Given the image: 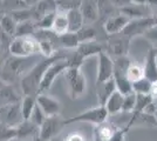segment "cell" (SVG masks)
<instances>
[{
  "label": "cell",
  "instance_id": "37",
  "mask_svg": "<svg viewBox=\"0 0 157 141\" xmlns=\"http://www.w3.org/2000/svg\"><path fill=\"white\" fill-rule=\"evenodd\" d=\"M10 14L13 17L15 21L19 24V22H24V21L33 20V12L31 8H20V10H13L11 11Z\"/></svg>",
  "mask_w": 157,
  "mask_h": 141
},
{
  "label": "cell",
  "instance_id": "21",
  "mask_svg": "<svg viewBox=\"0 0 157 141\" xmlns=\"http://www.w3.org/2000/svg\"><path fill=\"white\" fill-rule=\"evenodd\" d=\"M124 96L125 95H123L117 89L111 94L105 105V109L108 111V114L115 115V114H118L120 112H122V109H123V102H124Z\"/></svg>",
  "mask_w": 157,
  "mask_h": 141
},
{
  "label": "cell",
  "instance_id": "29",
  "mask_svg": "<svg viewBox=\"0 0 157 141\" xmlns=\"http://www.w3.org/2000/svg\"><path fill=\"white\" fill-rule=\"evenodd\" d=\"M40 44V54L44 55L45 58H52L54 57L56 52L54 48V42L52 41V38L49 37H44L39 39Z\"/></svg>",
  "mask_w": 157,
  "mask_h": 141
},
{
  "label": "cell",
  "instance_id": "14",
  "mask_svg": "<svg viewBox=\"0 0 157 141\" xmlns=\"http://www.w3.org/2000/svg\"><path fill=\"white\" fill-rule=\"evenodd\" d=\"M129 19L125 17L124 14L121 12L116 15H113L110 18H108L107 20L103 22V27H105V32L107 35H113V34L121 33L127 25L129 24Z\"/></svg>",
  "mask_w": 157,
  "mask_h": 141
},
{
  "label": "cell",
  "instance_id": "6",
  "mask_svg": "<svg viewBox=\"0 0 157 141\" xmlns=\"http://www.w3.org/2000/svg\"><path fill=\"white\" fill-rule=\"evenodd\" d=\"M68 67H69V64H68V60H67V57L54 61L52 65L47 68L46 73H45L44 78H42V81H41V84H40L39 94L44 93L45 91L49 89L51 86L54 84L55 79L59 76L60 74L65 73L66 69Z\"/></svg>",
  "mask_w": 157,
  "mask_h": 141
},
{
  "label": "cell",
  "instance_id": "15",
  "mask_svg": "<svg viewBox=\"0 0 157 141\" xmlns=\"http://www.w3.org/2000/svg\"><path fill=\"white\" fill-rule=\"evenodd\" d=\"M144 76L151 82L157 81V51L155 47H150L145 57L144 64Z\"/></svg>",
  "mask_w": 157,
  "mask_h": 141
},
{
  "label": "cell",
  "instance_id": "1",
  "mask_svg": "<svg viewBox=\"0 0 157 141\" xmlns=\"http://www.w3.org/2000/svg\"><path fill=\"white\" fill-rule=\"evenodd\" d=\"M65 58L62 54H55L52 58H45L44 60L38 61L22 78H21V89L24 95H38L39 94L40 84L46 73L47 68L58 59Z\"/></svg>",
  "mask_w": 157,
  "mask_h": 141
},
{
  "label": "cell",
  "instance_id": "43",
  "mask_svg": "<svg viewBox=\"0 0 157 141\" xmlns=\"http://www.w3.org/2000/svg\"><path fill=\"white\" fill-rule=\"evenodd\" d=\"M61 141H88L87 135H85L80 131H74L66 135Z\"/></svg>",
  "mask_w": 157,
  "mask_h": 141
},
{
  "label": "cell",
  "instance_id": "23",
  "mask_svg": "<svg viewBox=\"0 0 157 141\" xmlns=\"http://www.w3.org/2000/svg\"><path fill=\"white\" fill-rule=\"evenodd\" d=\"M98 7L100 19L103 20V22L108 18L120 13V10L111 2L110 0H98Z\"/></svg>",
  "mask_w": 157,
  "mask_h": 141
},
{
  "label": "cell",
  "instance_id": "22",
  "mask_svg": "<svg viewBox=\"0 0 157 141\" xmlns=\"http://www.w3.org/2000/svg\"><path fill=\"white\" fill-rule=\"evenodd\" d=\"M51 31L54 34H56L58 37L69 32V22H68L67 12H63V11H58L56 12V15H55V19H54Z\"/></svg>",
  "mask_w": 157,
  "mask_h": 141
},
{
  "label": "cell",
  "instance_id": "36",
  "mask_svg": "<svg viewBox=\"0 0 157 141\" xmlns=\"http://www.w3.org/2000/svg\"><path fill=\"white\" fill-rule=\"evenodd\" d=\"M18 138L17 127H12L0 122V141H11Z\"/></svg>",
  "mask_w": 157,
  "mask_h": 141
},
{
  "label": "cell",
  "instance_id": "8",
  "mask_svg": "<svg viewBox=\"0 0 157 141\" xmlns=\"http://www.w3.org/2000/svg\"><path fill=\"white\" fill-rule=\"evenodd\" d=\"M22 121H24V116L21 112L20 101L0 106V122L12 127H17Z\"/></svg>",
  "mask_w": 157,
  "mask_h": 141
},
{
  "label": "cell",
  "instance_id": "51",
  "mask_svg": "<svg viewBox=\"0 0 157 141\" xmlns=\"http://www.w3.org/2000/svg\"><path fill=\"white\" fill-rule=\"evenodd\" d=\"M155 118L157 119V100H155Z\"/></svg>",
  "mask_w": 157,
  "mask_h": 141
},
{
  "label": "cell",
  "instance_id": "31",
  "mask_svg": "<svg viewBox=\"0 0 157 141\" xmlns=\"http://www.w3.org/2000/svg\"><path fill=\"white\" fill-rule=\"evenodd\" d=\"M36 27H35V22L34 20L24 21V22H19L17 26V32H15V37H25V35H34L36 32Z\"/></svg>",
  "mask_w": 157,
  "mask_h": 141
},
{
  "label": "cell",
  "instance_id": "10",
  "mask_svg": "<svg viewBox=\"0 0 157 141\" xmlns=\"http://www.w3.org/2000/svg\"><path fill=\"white\" fill-rule=\"evenodd\" d=\"M98 76H96V85L109 80L114 76L115 64L111 59V55L103 51L98 55Z\"/></svg>",
  "mask_w": 157,
  "mask_h": 141
},
{
  "label": "cell",
  "instance_id": "47",
  "mask_svg": "<svg viewBox=\"0 0 157 141\" xmlns=\"http://www.w3.org/2000/svg\"><path fill=\"white\" fill-rule=\"evenodd\" d=\"M151 95H152V98H154L155 100H157V81H156V82H154V85H152Z\"/></svg>",
  "mask_w": 157,
  "mask_h": 141
},
{
  "label": "cell",
  "instance_id": "33",
  "mask_svg": "<svg viewBox=\"0 0 157 141\" xmlns=\"http://www.w3.org/2000/svg\"><path fill=\"white\" fill-rule=\"evenodd\" d=\"M127 78L129 79L131 84H134L135 81L144 78V68L138 64L131 62L127 69Z\"/></svg>",
  "mask_w": 157,
  "mask_h": 141
},
{
  "label": "cell",
  "instance_id": "53",
  "mask_svg": "<svg viewBox=\"0 0 157 141\" xmlns=\"http://www.w3.org/2000/svg\"><path fill=\"white\" fill-rule=\"evenodd\" d=\"M94 141H102V140H100V139H96V138H94Z\"/></svg>",
  "mask_w": 157,
  "mask_h": 141
},
{
  "label": "cell",
  "instance_id": "26",
  "mask_svg": "<svg viewBox=\"0 0 157 141\" xmlns=\"http://www.w3.org/2000/svg\"><path fill=\"white\" fill-rule=\"evenodd\" d=\"M17 26H18V22L10 13L0 14V29L1 31H4L5 33L14 38L15 32H17Z\"/></svg>",
  "mask_w": 157,
  "mask_h": 141
},
{
  "label": "cell",
  "instance_id": "46",
  "mask_svg": "<svg viewBox=\"0 0 157 141\" xmlns=\"http://www.w3.org/2000/svg\"><path fill=\"white\" fill-rule=\"evenodd\" d=\"M41 0H21V4L25 7H28V8H32L33 6H35L38 2H40Z\"/></svg>",
  "mask_w": 157,
  "mask_h": 141
},
{
  "label": "cell",
  "instance_id": "38",
  "mask_svg": "<svg viewBox=\"0 0 157 141\" xmlns=\"http://www.w3.org/2000/svg\"><path fill=\"white\" fill-rule=\"evenodd\" d=\"M76 33H78L80 44H81V42H87V41H94L98 39L96 31H95L92 26H83L78 32H76Z\"/></svg>",
  "mask_w": 157,
  "mask_h": 141
},
{
  "label": "cell",
  "instance_id": "5",
  "mask_svg": "<svg viewBox=\"0 0 157 141\" xmlns=\"http://www.w3.org/2000/svg\"><path fill=\"white\" fill-rule=\"evenodd\" d=\"M63 74L71 88L72 99L81 98L86 93V89H87V80H86L85 74L78 67H68Z\"/></svg>",
  "mask_w": 157,
  "mask_h": 141
},
{
  "label": "cell",
  "instance_id": "49",
  "mask_svg": "<svg viewBox=\"0 0 157 141\" xmlns=\"http://www.w3.org/2000/svg\"><path fill=\"white\" fill-rule=\"evenodd\" d=\"M130 1L134 4H148L149 0H130Z\"/></svg>",
  "mask_w": 157,
  "mask_h": 141
},
{
  "label": "cell",
  "instance_id": "28",
  "mask_svg": "<svg viewBox=\"0 0 157 141\" xmlns=\"http://www.w3.org/2000/svg\"><path fill=\"white\" fill-rule=\"evenodd\" d=\"M59 42L61 46L67 49H76L80 45L78 33H74V32H67V33L60 35Z\"/></svg>",
  "mask_w": 157,
  "mask_h": 141
},
{
  "label": "cell",
  "instance_id": "19",
  "mask_svg": "<svg viewBox=\"0 0 157 141\" xmlns=\"http://www.w3.org/2000/svg\"><path fill=\"white\" fill-rule=\"evenodd\" d=\"M105 51V46L102 44H100L98 40L94 41H87V42H81L78 47L76 48V52H78L83 59L87 58H90L93 55H98L101 52Z\"/></svg>",
  "mask_w": 157,
  "mask_h": 141
},
{
  "label": "cell",
  "instance_id": "44",
  "mask_svg": "<svg viewBox=\"0 0 157 141\" xmlns=\"http://www.w3.org/2000/svg\"><path fill=\"white\" fill-rule=\"evenodd\" d=\"M144 37H147L148 39H150L152 41H157V26H152L151 28H149L145 32Z\"/></svg>",
  "mask_w": 157,
  "mask_h": 141
},
{
  "label": "cell",
  "instance_id": "12",
  "mask_svg": "<svg viewBox=\"0 0 157 141\" xmlns=\"http://www.w3.org/2000/svg\"><path fill=\"white\" fill-rule=\"evenodd\" d=\"M120 12L124 14L129 20H135V19H143V18L152 17L154 8L149 4H134V2H130L129 5L120 8Z\"/></svg>",
  "mask_w": 157,
  "mask_h": 141
},
{
  "label": "cell",
  "instance_id": "4",
  "mask_svg": "<svg viewBox=\"0 0 157 141\" xmlns=\"http://www.w3.org/2000/svg\"><path fill=\"white\" fill-rule=\"evenodd\" d=\"M108 116H109V114H108V111L105 109V106L98 105L96 107L89 108V109H87L85 112L73 116V118L65 119V125L68 126V125L75 123V122H87V123L98 126V125L103 123L105 121H107Z\"/></svg>",
  "mask_w": 157,
  "mask_h": 141
},
{
  "label": "cell",
  "instance_id": "24",
  "mask_svg": "<svg viewBox=\"0 0 157 141\" xmlns=\"http://www.w3.org/2000/svg\"><path fill=\"white\" fill-rule=\"evenodd\" d=\"M67 17H68V22H69V32L76 33L83 27L85 19H83V15L81 13L80 8H74V10L68 11Z\"/></svg>",
  "mask_w": 157,
  "mask_h": 141
},
{
  "label": "cell",
  "instance_id": "7",
  "mask_svg": "<svg viewBox=\"0 0 157 141\" xmlns=\"http://www.w3.org/2000/svg\"><path fill=\"white\" fill-rule=\"evenodd\" d=\"M130 38L127 37L122 32L117 34H113V35H108L107 47H105L107 52L110 55L116 57V58L128 55L129 47H130Z\"/></svg>",
  "mask_w": 157,
  "mask_h": 141
},
{
  "label": "cell",
  "instance_id": "27",
  "mask_svg": "<svg viewBox=\"0 0 157 141\" xmlns=\"http://www.w3.org/2000/svg\"><path fill=\"white\" fill-rule=\"evenodd\" d=\"M20 104H21V112L24 120H28L36 106V95H24Z\"/></svg>",
  "mask_w": 157,
  "mask_h": 141
},
{
  "label": "cell",
  "instance_id": "35",
  "mask_svg": "<svg viewBox=\"0 0 157 141\" xmlns=\"http://www.w3.org/2000/svg\"><path fill=\"white\" fill-rule=\"evenodd\" d=\"M55 15H56V12L46 14V15L42 17L41 19L34 21L36 29H38V31H51L53 26V22H54V19H55Z\"/></svg>",
  "mask_w": 157,
  "mask_h": 141
},
{
  "label": "cell",
  "instance_id": "42",
  "mask_svg": "<svg viewBox=\"0 0 157 141\" xmlns=\"http://www.w3.org/2000/svg\"><path fill=\"white\" fill-rule=\"evenodd\" d=\"M136 105V93H130L124 96V102H123V109L122 112L124 113H132Z\"/></svg>",
  "mask_w": 157,
  "mask_h": 141
},
{
  "label": "cell",
  "instance_id": "16",
  "mask_svg": "<svg viewBox=\"0 0 157 141\" xmlns=\"http://www.w3.org/2000/svg\"><path fill=\"white\" fill-rule=\"evenodd\" d=\"M80 11L83 15L85 22L93 24L100 19L98 7V0H82Z\"/></svg>",
  "mask_w": 157,
  "mask_h": 141
},
{
  "label": "cell",
  "instance_id": "48",
  "mask_svg": "<svg viewBox=\"0 0 157 141\" xmlns=\"http://www.w3.org/2000/svg\"><path fill=\"white\" fill-rule=\"evenodd\" d=\"M152 19L155 21V26H157V8H154V13H152Z\"/></svg>",
  "mask_w": 157,
  "mask_h": 141
},
{
  "label": "cell",
  "instance_id": "13",
  "mask_svg": "<svg viewBox=\"0 0 157 141\" xmlns=\"http://www.w3.org/2000/svg\"><path fill=\"white\" fill-rule=\"evenodd\" d=\"M36 104L47 116L59 115L62 109V105L58 99L45 93H40L36 95Z\"/></svg>",
  "mask_w": 157,
  "mask_h": 141
},
{
  "label": "cell",
  "instance_id": "2",
  "mask_svg": "<svg viewBox=\"0 0 157 141\" xmlns=\"http://www.w3.org/2000/svg\"><path fill=\"white\" fill-rule=\"evenodd\" d=\"M29 58H19V57H8L6 60L2 62L1 71H0V80L5 85H11L12 82L20 78L21 75L25 74L34 66H31V59Z\"/></svg>",
  "mask_w": 157,
  "mask_h": 141
},
{
  "label": "cell",
  "instance_id": "54",
  "mask_svg": "<svg viewBox=\"0 0 157 141\" xmlns=\"http://www.w3.org/2000/svg\"><path fill=\"white\" fill-rule=\"evenodd\" d=\"M1 45H2V40H1V38H0V47H1Z\"/></svg>",
  "mask_w": 157,
  "mask_h": 141
},
{
  "label": "cell",
  "instance_id": "20",
  "mask_svg": "<svg viewBox=\"0 0 157 141\" xmlns=\"http://www.w3.org/2000/svg\"><path fill=\"white\" fill-rule=\"evenodd\" d=\"M17 132H18V138L19 140H27L28 138L34 139L40 134V127L33 123L31 120H24L20 125L17 126Z\"/></svg>",
  "mask_w": 157,
  "mask_h": 141
},
{
  "label": "cell",
  "instance_id": "34",
  "mask_svg": "<svg viewBox=\"0 0 157 141\" xmlns=\"http://www.w3.org/2000/svg\"><path fill=\"white\" fill-rule=\"evenodd\" d=\"M19 101V98L17 96V94L11 87H0V106L6 105V104H11V102H15Z\"/></svg>",
  "mask_w": 157,
  "mask_h": 141
},
{
  "label": "cell",
  "instance_id": "30",
  "mask_svg": "<svg viewBox=\"0 0 157 141\" xmlns=\"http://www.w3.org/2000/svg\"><path fill=\"white\" fill-rule=\"evenodd\" d=\"M152 85H154V82H151L149 79H147L144 76L132 84V91L136 94H151Z\"/></svg>",
  "mask_w": 157,
  "mask_h": 141
},
{
  "label": "cell",
  "instance_id": "17",
  "mask_svg": "<svg viewBox=\"0 0 157 141\" xmlns=\"http://www.w3.org/2000/svg\"><path fill=\"white\" fill-rule=\"evenodd\" d=\"M31 10L33 12V20L36 21L45 17L46 14L58 12V5L55 0H41Z\"/></svg>",
  "mask_w": 157,
  "mask_h": 141
},
{
  "label": "cell",
  "instance_id": "55",
  "mask_svg": "<svg viewBox=\"0 0 157 141\" xmlns=\"http://www.w3.org/2000/svg\"><path fill=\"white\" fill-rule=\"evenodd\" d=\"M20 1H21V0H20Z\"/></svg>",
  "mask_w": 157,
  "mask_h": 141
},
{
  "label": "cell",
  "instance_id": "41",
  "mask_svg": "<svg viewBox=\"0 0 157 141\" xmlns=\"http://www.w3.org/2000/svg\"><path fill=\"white\" fill-rule=\"evenodd\" d=\"M46 118H47V115L44 113V111H42V109L38 106V104H36V106H35L32 115H31V118H29L28 120H31L33 123H35L36 126L40 127V126L44 123V121L46 120Z\"/></svg>",
  "mask_w": 157,
  "mask_h": 141
},
{
  "label": "cell",
  "instance_id": "11",
  "mask_svg": "<svg viewBox=\"0 0 157 141\" xmlns=\"http://www.w3.org/2000/svg\"><path fill=\"white\" fill-rule=\"evenodd\" d=\"M152 26H155V21L152 19V17L143 18V19H135V20L129 21V24L122 31V33L132 39L135 37L144 35L145 32Z\"/></svg>",
  "mask_w": 157,
  "mask_h": 141
},
{
  "label": "cell",
  "instance_id": "40",
  "mask_svg": "<svg viewBox=\"0 0 157 141\" xmlns=\"http://www.w3.org/2000/svg\"><path fill=\"white\" fill-rule=\"evenodd\" d=\"M58 5V11L68 12L74 8H80L82 0H55Z\"/></svg>",
  "mask_w": 157,
  "mask_h": 141
},
{
  "label": "cell",
  "instance_id": "52",
  "mask_svg": "<svg viewBox=\"0 0 157 141\" xmlns=\"http://www.w3.org/2000/svg\"><path fill=\"white\" fill-rule=\"evenodd\" d=\"M29 141H44V140H42L40 136H36V138H34L33 140H29Z\"/></svg>",
  "mask_w": 157,
  "mask_h": 141
},
{
  "label": "cell",
  "instance_id": "3",
  "mask_svg": "<svg viewBox=\"0 0 157 141\" xmlns=\"http://www.w3.org/2000/svg\"><path fill=\"white\" fill-rule=\"evenodd\" d=\"M8 51L11 55L19 58H29L40 54L39 39L35 35H25V37H14Z\"/></svg>",
  "mask_w": 157,
  "mask_h": 141
},
{
  "label": "cell",
  "instance_id": "25",
  "mask_svg": "<svg viewBox=\"0 0 157 141\" xmlns=\"http://www.w3.org/2000/svg\"><path fill=\"white\" fill-rule=\"evenodd\" d=\"M116 129H117V127H116L115 125L105 121L103 123H101V125H98V126L95 127L94 138L100 139V140H102V141H109L110 138L113 136V134L115 133Z\"/></svg>",
  "mask_w": 157,
  "mask_h": 141
},
{
  "label": "cell",
  "instance_id": "45",
  "mask_svg": "<svg viewBox=\"0 0 157 141\" xmlns=\"http://www.w3.org/2000/svg\"><path fill=\"white\" fill-rule=\"evenodd\" d=\"M110 1L115 5V6L117 7L118 10L122 8V7L127 6V5H129V4L131 2L130 0H110Z\"/></svg>",
  "mask_w": 157,
  "mask_h": 141
},
{
  "label": "cell",
  "instance_id": "32",
  "mask_svg": "<svg viewBox=\"0 0 157 141\" xmlns=\"http://www.w3.org/2000/svg\"><path fill=\"white\" fill-rule=\"evenodd\" d=\"M155 99L151 94H136V105H135V113H143L147 107L154 102Z\"/></svg>",
  "mask_w": 157,
  "mask_h": 141
},
{
  "label": "cell",
  "instance_id": "39",
  "mask_svg": "<svg viewBox=\"0 0 157 141\" xmlns=\"http://www.w3.org/2000/svg\"><path fill=\"white\" fill-rule=\"evenodd\" d=\"M132 126H134V122H132L131 119H129L125 126H123V127H121V128H117V129L115 131V133L113 134V136L110 138L109 141H125L127 134H128V132L130 131V128L132 127Z\"/></svg>",
  "mask_w": 157,
  "mask_h": 141
},
{
  "label": "cell",
  "instance_id": "18",
  "mask_svg": "<svg viewBox=\"0 0 157 141\" xmlns=\"http://www.w3.org/2000/svg\"><path fill=\"white\" fill-rule=\"evenodd\" d=\"M116 84L114 78H111L109 80L105 81V82H101L96 85V95H98V105L101 106H105L107 100L109 99L111 94L116 91Z\"/></svg>",
  "mask_w": 157,
  "mask_h": 141
},
{
  "label": "cell",
  "instance_id": "50",
  "mask_svg": "<svg viewBox=\"0 0 157 141\" xmlns=\"http://www.w3.org/2000/svg\"><path fill=\"white\" fill-rule=\"evenodd\" d=\"M148 4H149L151 7L157 8V0H149V1H148Z\"/></svg>",
  "mask_w": 157,
  "mask_h": 141
},
{
  "label": "cell",
  "instance_id": "9",
  "mask_svg": "<svg viewBox=\"0 0 157 141\" xmlns=\"http://www.w3.org/2000/svg\"><path fill=\"white\" fill-rule=\"evenodd\" d=\"M65 119L60 115L47 116L44 123L40 126L39 136L44 141L51 140L52 138L56 136L61 132V129L65 127Z\"/></svg>",
  "mask_w": 157,
  "mask_h": 141
}]
</instances>
